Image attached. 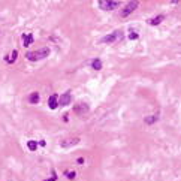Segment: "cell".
I'll use <instances>...</instances> for the list:
<instances>
[{"label": "cell", "mask_w": 181, "mask_h": 181, "mask_svg": "<svg viewBox=\"0 0 181 181\" xmlns=\"http://www.w3.org/2000/svg\"><path fill=\"white\" fill-rule=\"evenodd\" d=\"M39 145H42V147H45V145H47V142H45V141H39Z\"/></svg>", "instance_id": "d6986e66"}, {"label": "cell", "mask_w": 181, "mask_h": 181, "mask_svg": "<svg viewBox=\"0 0 181 181\" xmlns=\"http://www.w3.org/2000/svg\"><path fill=\"white\" fill-rule=\"evenodd\" d=\"M32 43H33V35L32 33H26L24 36H22V45H24V47H30Z\"/></svg>", "instance_id": "ba28073f"}, {"label": "cell", "mask_w": 181, "mask_h": 181, "mask_svg": "<svg viewBox=\"0 0 181 181\" xmlns=\"http://www.w3.org/2000/svg\"><path fill=\"white\" fill-rule=\"evenodd\" d=\"M123 36H124V33H123L121 30H115V32H112V33L103 36V37H102V42H103V43H114V42L121 40Z\"/></svg>", "instance_id": "7a4b0ae2"}, {"label": "cell", "mask_w": 181, "mask_h": 181, "mask_svg": "<svg viewBox=\"0 0 181 181\" xmlns=\"http://www.w3.org/2000/svg\"><path fill=\"white\" fill-rule=\"evenodd\" d=\"M79 138H69V139H63V141H60V147L61 148H69V147H72V145H76V144H79Z\"/></svg>", "instance_id": "52a82bcc"}, {"label": "cell", "mask_w": 181, "mask_h": 181, "mask_svg": "<svg viewBox=\"0 0 181 181\" xmlns=\"http://www.w3.org/2000/svg\"><path fill=\"white\" fill-rule=\"evenodd\" d=\"M71 103H72V94L69 92L63 93L58 97V105H61V106H67V105H71Z\"/></svg>", "instance_id": "8992f818"}, {"label": "cell", "mask_w": 181, "mask_h": 181, "mask_svg": "<svg viewBox=\"0 0 181 181\" xmlns=\"http://www.w3.org/2000/svg\"><path fill=\"white\" fill-rule=\"evenodd\" d=\"M17 56H18V51H17V50H14V51H11V53L5 57V61L11 64V63H14V61L17 60Z\"/></svg>", "instance_id": "30bf717a"}, {"label": "cell", "mask_w": 181, "mask_h": 181, "mask_svg": "<svg viewBox=\"0 0 181 181\" xmlns=\"http://www.w3.org/2000/svg\"><path fill=\"white\" fill-rule=\"evenodd\" d=\"M159 120V114H154V115H150V117H145V123L147 124H153Z\"/></svg>", "instance_id": "4fadbf2b"}, {"label": "cell", "mask_w": 181, "mask_h": 181, "mask_svg": "<svg viewBox=\"0 0 181 181\" xmlns=\"http://www.w3.org/2000/svg\"><path fill=\"white\" fill-rule=\"evenodd\" d=\"M88 111H90V106H88L87 102H78L74 106V112H75L76 115H85Z\"/></svg>", "instance_id": "5b68a950"}, {"label": "cell", "mask_w": 181, "mask_h": 181, "mask_svg": "<svg viewBox=\"0 0 181 181\" xmlns=\"http://www.w3.org/2000/svg\"><path fill=\"white\" fill-rule=\"evenodd\" d=\"M138 5H139V2H138V0H135V2H129L123 9H121V17L123 18H126V17H129L135 9H136L138 8Z\"/></svg>", "instance_id": "277c9868"}, {"label": "cell", "mask_w": 181, "mask_h": 181, "mask_svg": "<svg viewBox=\"0 0 181 181\" xmlns=\"http://www.w3.org/2000/svg\"><path fill=\"white\" fill-rule=\"evenodd\" d=\"M165 19V17L163 15H157V17H154V18H151V19H148V24L150 26H157V24H160V22Z\"/></svg>", "instance_id": "8fae6325"}, {"label": "cell", "mask_w": 181, "mask_h": 181, "mask_svg": "<svg viewBox=\"0 0 181 181\" xmlns=\"http://www.w3.org/2000/svg\"><path fill=\"white\" fill-rule=\"evenodd\" d=\"M138 37H139V33H138V30H133V29H132V30L129 32V39H130V40H136Z\"/></svg>", "instance_id": "2e32d148"}, {"label": "cell", "mask_w": 181, "mask_h": 181, "mask_svg": "<svg viewBox=\"0 0 181 181\" xmlns=\"http://www.w3.org/2000/svg\"><path fill=\"white\" fill-rule=\"evenodd\" d=\"M48 106H50L51 109H56V108L58 106V96H57V94H53V96L48 99Z\"/></svg>", "instance_id": "9c48e42d"}, {"label": "cell", "mask_w": 181, "mask_h": 181, "mask_svg": "<svg viewBox=\"0 0 181 181\" xmlns=\"http://www.w3.org/2000/svg\"><path fill=\"white\" fill-rule=\"evenodd\" d=\"M50 48H42V50H37V51H30L26 54L27 60L30 61H37V60H42V58H47L50 56Z\"/></svg>", "instance_id": "6da1fadb"}, {"label": "cell", "mask_w": 181, "mask_h": 181, "mask_svg": "<svg viewBox=\"0 0 181 181\" xmlns=\"http://www.w3.org/2000/svg\"><path fill=\"white\" fill-rule=\"evenodd\" d=\"M64 175H66L67 178H69V180H74V178L76 177V174H75V171H66V172H64Z\"/></svg>", "instance_id": "e0dca14e"}, {"label": "cell", "mask_w": 181, "mask_h": 181, "mask_svg": "<svg viewBox=\"0 0 181 181\" xmlns=\"http://www.w3.org/2000/svg\"><path fill=\"white\" fill-rule=\"evenodd\" d=\"M39 99H40V97H39V94H37L36 92H35V93H32V94L29 96V102H30V103H37V102H39Z\"/></svg>", "instance_id": "9a60e30c"}, {"label": "cell", "mask_w": 181, "mask_h": 181, "mask_svg": "<svg viewBox=\"0 0 181 181\" xmlns=\"http://www.w3.org/2000/svg\"><path fill=\"white\" fill-rule=\"evenodd\" d=\"M97 5L103 11H112V9H117L120 6V2H118V0H111V2H109V0H100Z\"/></svg>", "instance_id": "3957f363"}, {"label": "cell", "mask_w": 181, "mask_h": 181, "mask_svg": "<svg viewBox=\"0 0 181 181\" xmlns=\"http://www.w3.org/2000/svg\"><path fill=\"white\" fill-rule=\"evenodd\" d=\"M27 148L30 150V151H36L37 150V141H27Z\"/></svg>", "instance_id": "5bb4252c"}, {"label": "cell", "mask_w": 181, "mask_h": 181, "mask_svg": "<svg viewBox=\"0 0 181 181\" xmlns=\"http://www.w3.org/2000/svg\"><path fill=\"white\" fill-rule=\"evenodd\" d=\"M57 177H56V172H53V177L51 178H47V180H43V181H56Z\"/></svg>", "instance_id": "ac0fdd59"}, {"label": "cell", "mask_w": 181, "mask_h": 181, "mask_svg": "<svg viewBox=\"0 0 181 181\" xmlns=\"http://www.w3.org/2000/svg\"><path fill=\"white\" fill-rule=\"evenodd\" d=\"M92 67H93V69H96V71H100V69H102V61H100L99 58L92 60Z\"/></svg>", "instance_id": "7c38bea8"}]
</instances>
